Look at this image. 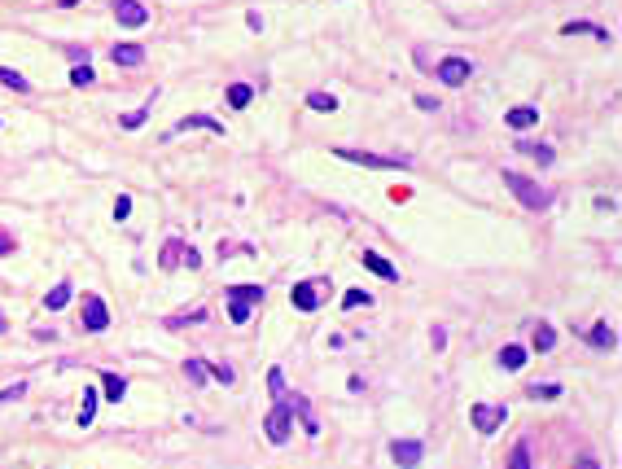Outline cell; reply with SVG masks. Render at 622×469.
I'll use <instances>...</instances> for the list:
<instances>
[{"instance_id": "74e56055", "label": "cell", "mask_w": 622, "mask_h": 469, "mask_svg": "<svg viewBox=\"0 0 622 469\" xmlns=\"http://www.w3.org/2000/svg\"><path fill=\"white\" fill-rule=\"evenodd\" d=\"M145 119H150V110H132V115H123V127H140Z\"/></svg>"}, {"instance_id": "52a82bcc", "label": "cell", "mask_w": 622, "mask_h": 469, "mask_svg": "<svg viewBox=\"0 0 622 469\" xmlns=\"http://www.w3.org/2000/svg\"><path fill=\"white\" fill-rule=\"evenodd\" d=\"M434 75L443 79L447 88H461V84H469V75H473V62H469V57H443V62L434 66Z\"/></svg>"}, {"instance_id": "5bb4252c", "label": "cell", "mask_w": 622, "mask_h": 469, "mask_svg": "<svg viewBox=\"0 0 622 469\" xmlns=\"http://www.w3.org/2000/svg\"><path fill=\"white\" fill-rule=\"evenodd\" d=\"M513 127V132H526V127H535L539 123V106H517V110H509V119H504Z\"/></svg>"}, {"instance_id": "cb8c5ba5", "label": "cell", "mask_w": 622, "mask_h": 469, "mask_svg": "<svg viewBox=\"0 0 622 469\" xmlns=\"http://www.w3.org/2000/svg\"><path fill=\"white\" fill-rule=\"evenodd\" d=\"M307 106L316 110V115H333V110H338V96H333V92H311Z\"/></svg>"}, {"instance_id": "83f0119b", "label": "cell", "mask_w": 622, "mask_h": 469, "mask_svg": "<svg viewBox=\"0 0 622 469\" xmlns=\"http://www.w3.org/2000/svg\"><path fill=\"white\" fill-rule=\"evenodd\" d=\"M0 84L5 88H13V92H31V84L18 75V71H9V66H0Z\"/></svg>"}, {"instance_id": "836d02e7", "label": "cell", "mask_w": 622, "mask_h": 469, "mask_svg": "<svg viewBox=\"0 0 622 469\" xmlns=\"http://www.w3.org/2000/svg\"><path fill=\"white\" fill-rule=\"evenodd\" d=\"M342 307H373V294H368V289H347Z\"/></svg>"}, {"instance_id": "6da1fadb", "label": "cell", "mask_w": 622, "mask_h": 469, "mask_svg": "<svg viewBox=\"0 0 622 469\" xmlns=\"http://www.w3.org/2000/svg\"><path fill=\"white\" fill-rule=\"evenodd\" d=\"M504 189H509L526 211H548V206H552V193L539 189L530 175H521V171H504Z\"/></svg>"}, {"instance_id": "ba28073f", "label": "cell", "mask_w": 622, "mask_h": 469, "mask_svg": "<svg viewBox=\"0 0 622 469\" xmlns=\"http://www.w3.org/2000/svg\"><path fill=\"white\" fill-rule=\"evenodd\" d=\"M114 18H119V27L136 31V27L150 22V9H145L140 0H114Z\"/></svg>"}, {"instance_id": "9c48e42d", "label": "cell", "mask_w": 622, "mask_h": 469, "mask_svg": "<svg viewBox=\"0 0 622 469\" xmlns=\"http://www.w3.org/2000/svg\"><path fill=\"white\" fill-rule=\"evenodd\" d=\"M84 329H92V333H101V329H110V312H106V303H101V294H84Z\"/></svg>"}, {"instance_id": "4fadbf2b", "label": "cell", "mask_w": 622, "mask_h": 469, "mask_svg": "<svg viewBox=\"0 0 622 469\" xmlns=\"http://www.w3.org/2000/svg\"><path fill=\"white\" fill-rule=\"evenodd\" d=\"M359 264H364L368 272H377L382 281H399V268H395V264H386V259H382V254H373V250L359 254Z\"/></svg>"}, {"instance_id": "e0dca14e", "label": "cell", "mask_w": 622, "mask_h": 469, "mask_svg": "<svg viewBox=\"0 0 622 469\" xmlns=\"http://www.w3.org/2000/svg\"><path fill=\"white\" fill-rule=\"evenodd\" d=\"M193 127H206V132H215V136H224V123H215V119H206V115H189V119H180V123H175V132H193Z\"/></svg>"}, {"instance_id": "f546056e", "label": "cell", "mask_w": 622, "mask_h": 469, "mask_svg": "<svg viewBox=\"0 0 622 469\" xmlns=\"http://www.w3.org/2000/svg\"><path fill=\"white\" fill-rule=\"evenodd\" d=\"M92 417H96V391L88 386L84 391V408H79V426H92Z\"/></svg>"}, {"instance_id": "ffe728a7", "label": "cell", "mask_w": 622, "mask_h": 469, "mask_svg": "<svg viewBox=\"0 0 622 469\" xmlns=\"http://www.w3.org/2000/svg\"><path fill=\"white\" fill-rule=\"evenodd\" d=\"M517 150H521V154H530L539 167H548L552 158H556V154H552V145H535V140H517Z\"/></svg>"}, {"instance_id": "7402d4cb", "label": "cell", "mask_w": 622, "mask_h": 469, "mask_svg": "<svg viewBox=\"0 0 622 469\" xmlns=\"http://www.w3.org/2000/svg\"><path fill=\"white\" fill-rule=\"evenodd\" d=\"M500 364H504V368H509V373H517V368H521V364H526V347H513V342H509V347H504V351H500Z\"/></svg>"}, {"instance_id": "d590c367", "label": "cell", "mask_w": 622, "mask_h": 469, "mask_svg": "<svg viewBox=\"0 0 622 469\" xmlns=\"http://www.w3.org/2000/svg\"><path fill=\"white\" fill-rule=\"evenodd\" d=\"M127 215H132V198H127V193H119V198H114V219H127Z\"/></svg>"}, {"instance_id": "8fae6325", "label": "cell", "mask_w": 622, "mask_h": 469, "mask_svg": "<svg viewBox=\"0 0 622 469\" xmlns=\"http://www.w3.org/2000/svg\"><path fill=\"white\" fill-rule=\"evenodd\" d=\"M289 298H294V307H298V312H316V307H320V289L311 285V281H298Z\"/></svg>"}, {"instance_id": "1f68e13d", "label": "cell", "mask_w": 622, "mask_h": 469, "mask_svg": "<svg viewBox=\"0 0 622 469\" xmlns=\"http://www.w3.org/2000/svg\"><path fill=\"white\" fill-rule=\"evenodd\" d=\"M268 391H272L276 399H285L289 386H285V373H281V368H268Z\"/></svg>"}, {"instance_id": "8992f818", "label": "cell", "mask_w": 622, "mask_h": 469, "mask_svg": "<svg viewBox=\"0 0 622 469\" xmlns=\"http://www.w3.org/2000/svg\"><path fill=\"white\" fill-rule=\"evenodd\" d=\"M175 264H189V268H198L202 259H198V250H193V246H185L180 237H171L167 246H162V254H158V268H162V272H171Z\"/></svg>"}, {"instance_id": "30bf717a", "label": "cell", "mask_w": 622, "mask_h": 469, "mask_svg": "<svg viewBox=\"0 0 622 469\" xmlns=\"http://www.w3.org/2000/svg\"><path fill=\"white\" fill-rule=\"evenodd\" d=\"M390 456H395L399 469H417L421 456H425V447H421L417 439H395V443H390Z\"/></svg>"}, {"instance_id": "4dcf8cb0", "label": "cell", "mask_w": 622, "mask_h": 469, "mask_svg": "<svg viewBox=\"0 0 622 469\" xmlns=\"http://www.w3.org/2000/svg\"><path fill=\"white\" fill-rule=\"evenodd\" d=\"M509 469H530V443H517V447H513Z\"/></svg>"}, {"instance_id": "8d00e7d4", "label": "cell", "mask_w": 622, "mask_h": 469, "mask_svg": "<svg viewBox=\"0 0 622 469\" xmlns=\"http://www.w3.org/2000/svg\"><path fill=\"white\" fill-rule=\"evenodd\" d=\"M27 395V382H13L9 391H0V403H9V399H22Z\"/></svg>"}, {"instance_id": "603a6c76", "label": "cell", "mask_w": 622, "mask_h": 469, "mask_svg": "<svg viewBox=\"0 0 622 469\" xmlns=\"http://www.w3.org/2000/svg\"><path fill=\"white\" fill-rule=\"evenodd\" d=\"M250 101H254V88L250 84H233V88H228V106H233V110H245Z\"/></svg>"}, {"instance_id": "5b68a950", "label": "cell", "mask_w": 622, "mask_h": 469, "mask_svg": "<svg viewBox=\"0 0 622 469\" xmlns=\"http://www.w3.org/2000/svg\"><path fill=\"white\" fill-rule=\"evenodd\" d=\"M263 430H268V439H272V443H285L289 434H294V408H289L285 399L263 417Z\"/></svg>"}, {"instance_id": "d4e9b609", "label": "cell", "mask_w": 622, "mask_h": 469, "mask_svg": "<svg viewBox=\"0 0 622 469\" xmlns=\"http://www.w3.org/2000/svg\"><path fill=\"white\" fill-rule=\"evenodd\" d=\"M101 386H106V399H110V403H119V399L127 395V382H123L119 373H106V377H101Z\"/></svg>"}, {"instance_id": "7a4b0ae2", "label": "cell", "mask_w": 622, "mask_h": 469, "mask_svg": "<svg viewBox=\"0 0 622 469\" xmlns=\"http://www.w3.org/2000/svg\"><path fill=\"white\" fill-rule=\"evenodd\" d=\"M263 303V285H228V320L245 325L250 320V307Z\"/></svg>"}, {"instance_id": "e575fe53", "label": "cell", "mask_w": 622, "mask_h": 469, "mask_svg": "<svg viewBox=\"0 0 622 469\" xmlns=\"http://www.w3.org/2000/svg\"><path fill=\"white\" fill-rule=\"evenodd\" d=\"M206 377H215V382H224V386H233V368H228V364H206Z\"/></svg>"}, {"instance_id": "277c9868", "label": "cell", "mask_w": 622, "mask_h": 469, "mask_svg": "<svg viewBox=\"0 0 622 469\" xmlns=\"http://www.w3.org/2000/svg\"><path fill=\"white\" fill-rule=\"evenodd\" d=\"M469 421H473V430H478V434H496L500 421H509V408H500V403H473Z\"/></svg>"}, {"instance_id": "f35d334b", "label": "cell", "mask_w": 622, "mask_h": 469, "mask_svg": "<svg viewBox=\"0 0 622 469\" xmlns=\"http://www.w3.org/2000/svg\"><path fill=\"white\" fill-rule=\"evenodd\" d=\"M417 110H425V115H434V110H438V101H434V96H417Z\"/></svg>"}, {"instance_id": "4316f807", "label": "cell", "mask_w": 622, "mask_h": 469, "mask_svg": "<svg viewBox=\"0 0 622 469\" xmlns=\"http://www.w3.org/2000/svg\"><path fill=\"white\" fill-rule=\"evenodd\" d=\"M185 377L189 386H206V360H185Z\"/></svg>"}, {"instance_id": "b9f144b4", "label": "cell", "mask_w": 622, "mask_h": 469, "mask_svg": "<svg viewBox=\"0 0 622 469\" xmlns=\"http://www.w3.org/2000/svg\"><path fill=\"white\" fill-rule=\"evenodd\" d=\"M57 5H62V9H75V5H79V0H57Z\"/></svg>"}, {"instance_id": "f1b7e54d", "label": "cell", "mask_w": 622, "mask_h": 469, "mask_svg": "<svg viewBox=\"0 0 622 469\" xmlns=\"http://www.w3.org/2000/svg\"><path fill=\"white\" fill-rule=\"evenodd\" d=\"M71 84H75V88H88V84H96V71L88 66V62H79V66L71 71Z\"/></svg>"}, {"instance_id": "60d3db41", "label": "cell", "mask_w": 622, "mask_h": 469, "mask_svg": "<svg viewBox=\"0 0 622 469\" xmlns=\"http://www.w3.org/2000/svg\"><path fill=\"white\" fill-rule=\"evenodd\" d=\"M13 250V237H5V233H0V254H9Z\"/></svg>"}, {"instance_id": "3957f363", "label": "cell", "mask_w": 622, "mask_h": 469, "mask_svg": "<svg viewBox=\"0 0 622 469\" xmlns=\"http://www.w3.org/2000/svg\"><path fill=\"white\" fill-rule=\"evenodd\" d=\"M338 158H347V163H355V167H373V171L407 167V158H386V154H368V150H338Z\"/></svg>"}, {"instance_id": "ab89813d", "label": "cell", "mask_w": 622, "mask_h": 469, "mask_svg": "<svg viewBox=\"0 0 622 469\" xmlns=\"http://www.w3.org/2000/svg\"><path fill=\"white\" fill-rule=\"evenodd\" d=\"M574 469H600V461H596V456H579Z\"/></svg>"}, {"instance_id": "d6a6232c", "label": "cell", "mask_w": 622, "mask_h": 469, "mask_svg": "<svg viewBox=\"0 0 622 469\" xmlns=\"http://www.w3.org/2000/svg\"><path fill=\"white\" fill-rule=\"evenodd\" d=\"M526 395L530 399H556V395H561V386H556V382H539V386H530Z\"/></svg>"}, {"instance_id": "484cf974", "label": "cell", "mask_w": 622, "mask_h": 469, "mask_svg": "<svg viewBox=\"0 0 622 469\" xmlns=\"http://www.w3.org/2000/svg\"><path fill=\"white\" fill-rule=\"evenodd\" d=\"M202 320H206V307H193V312L171 316V320H167V329H180V325H202Z\"/></svg>"}, {"instance_id": "ac0fdd59", "label": "cell", "mask_w": 622, "mask_h": 469, "mask_svg": "<svg viewBox=\"0 0 622 469\" xmlns=\"http://www.w3.org/2000/svg\"><path fill=\"white\" fill-rule=\"evenodd\" d=\"M289 408H298V417H303V430H307V434H320V421H316V412H311V403H307L303 395H294V399H289Z\"/></svg>"}, {"instance_id": "2e32d148", "label": "cell", "mask_w": 622, "mask_h": 469, "mask_svg": "<svg viewBox=\"0 0 622 469\" xmlns=\"http://www.w3.org/2000/svg\"><path fill=\"white\" fill-rule=\"evenodd\" d=\"M71 294H75V285H71V281H57L53 289H48V298H44V307H48V312H62V307H66V303H71Z\"/></svg>"}, {"instance_id": "44dd1931", "label": "cell", "mask_w": 622, "mask_h": 469, "mask_svg": "<svg viewBox=\"0 0 622 469\" xmlns=\"http://www.w3.org/2000/svg\"><path fill=\"white\" fill-rule=\"evenodd\" d=\"M561 36H596V40H609V31H605V27H592V22H565Z\"/></svg>"}, {"instance_id": "7c38bea8", "label": "cell", "mask_w": 622, "mask_h": 469, "mask_svg": "<svg viewBox=\"0 0 622 469\" xmlns=\"http://www.w3.org/2000/svg\"><path fill=\"white\" fill-rule=\"evenodd\" d=\"M110 62H114V66H140V62H145V48H140V44H114V48H110Z\"/></svg>"}, {"instance_id": "9a60e30c", "label": "cell", "mask_w": 622, "mask_h": 469, "mask_svg": "<svg viewBox=\"0 0 622 469\" xmlns=\"http://www.w3.org/2000/svg\"><path fill=\"white\" fill-rule=\"evenodd\" d=\"M587 342H592L596 351H614V347H618V333H614V329L600 320V325H592V333H587Z\"/></svg>"}, {"instance_id": "d6986e66", "label": "cell", "mask_w": 622, "mask_h": 469, "mask_svg": "<svg viewBox=\"0 0 622 469\" xmlns=\"http://www.w3.org/2000/svg\"><path fill=\"white\" fill-rule=\"evenodd\" d=\"M552 347H556V329L548 325V320H539V325H535V351H539V355H548Z\"/></svg>"}]
</instances>
